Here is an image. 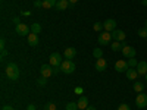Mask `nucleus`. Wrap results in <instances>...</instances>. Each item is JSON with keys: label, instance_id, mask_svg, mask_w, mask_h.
<instances>
[{"label": "nucleus", "instance_id": "1", "mask_svg": "<svg viewBox=\"0 0 147 110\" xmlns=\"http://www.w3.org/2000/svg\"><path fill=\"white\" fill-rule=\"evenodd\" d=\"M6 75H7L9 79L16 81V79L19 78V68H18L15 63H9V65L6 66Z\"/></svg>", "mask_w": 147, "mask_h": 110}, {"label": "nucleus", "instance_id": "2", "mask_svg": "<svg viewBox=\"0 0 147 110\" xmlns=\"http://www.w3.org/2000/svg\"><path fill=\"white\" fill-rule=\"evenodd\" d=\"M74 70H75V63L72 62V60H63L62 65H60V72L66 73V75H69V73H72Z\"/></svg>", "mask_w": 147, "mask_h": 110}, {"label": "nucleus", "instance_id": "3", "mask_svg": "<svg viewBox=\"0 0 147 110\" xmlns=\"http://www.w3.org/2000/svg\"><path fill=\"white\" fill-rule=\"evenodd\" d=\"M97 41H99V44H102V46H107V44H110V41H112V32H107V31L100 32V35H99V38H97Z\"/></svg>", "mask_w": 147, "mask_h": 110}, {"label": "nucleus", "instance_id": "4", "mask_svg": "<svg viewBox=\"0 0 147 110\" xmlns=\"http://www.w3.org/2000/svg\"><path fill=\"white\" fill-rule=\"evenodd\" d=\"M40 73H41V76H44V78H50L52 75H55V73H53V66L50 63H49V65H43L40 68Z\"/></svg>", "mask_w": 147, "mask_h": 110}, {"label": "nucleus", "instance_id": "5", "mask_svg": "<svg viewBox=\"0 0 147 110\" xmlns=\"http://www.w3.org/2000/svg\"><path fill=\"white\" fill-rule=\"evenodd\" d=\"M16 34L21 37H28L31 34V28H28L25 23H19V25H16Z\"/></svg>", "mask_w": 147, "mask_h": 110}, {"label": "nucleus", "instance_id": "6", "mask_svg": "<svg viewBox=\"0 0 147 110\" xmlns=\"http://www.w3.org/2000/svg\"><path fill=\"white\" fill-rule=\"evenodd\" d=\"M136 104H137L138 109L147 107V94H144V93H138L137 99H136Z\"/></svg>", "mask_w": 147, "mask_h": 110}, {"label": "nucleus", "instance_id": "7", "mask_svg": "<svg viewBox=\"0 0 147 110\" xmlns=\"http://www.w3.org/2000/svg\"><path fill=\"white\" fill-rule=\"evenodd\" d=\"M62 62H63V60H62V56H60L59 53H52L50 54V60H49V63H50L52 66H60V65H62Z\"/></svg>", "mask_w": 147, "mask_h": 110}, {"label": "nucleus", "instance_id": "8", "mask_svg": "<svg viewBox=\"0 0 147 110\" xmlns=\"http://www.w3.org/2000/svg\"><path fill=\"white\" fill-rule=\"evenodd\" d=\"M103 27H105V31L112 32V31L116 30V21L112 19V18H109V19H106V21L103 22Z\"/></svg>", "mask_w": 147, "mask_h": 110}, {"label": "nucleus", "instance_id": "9", "mask_svg": "<svg viewBox=\"0 0 147 110\" xmlns=\"http://www.w3.org/2000/svg\"><path fill=\"white\" fill-rule=\"evenodd\" d=\"M122 53H124V56H127V59H131V57H136L137 52H136V48L131 47V46H124V48H122Z\"/></svg>", "mask_w": 147, "mask_h": 110}, {"label": "nucleus", "instance_id": "10", "mask_svg": "<svg viewBox=\"0 0 147 110\" xmlns=\"http://www.w3.org/2000/svg\"><path fill=\"white\" fill-rule=\"evenodd\" d=\"M112 38L115 41H124L127 38V34L122 30H115V31H112Z\"/></svg>", "mask_w": 147, "mask_h": 110}, {"label": "nucleus", "instance_id": "11", "mask_svg": "<svg viewBox=\"0 0 147 110\" xmlns=\"http://www.w3.org/2000/svg\"><path fill=\"white\" fill-rule=\"evenodd\" d=\"M115 69H116V72H127V69H128V63H127V60H118V62L115 63Z\"/></svg>", "mask_w": 147, "mask_h": 110}, {"label": "nucleus", "instance_id": "12", "mask_svg": "<svg viewBox=\"0 0 147 110\" xmlns=\"http://www.w3.org/2000/svg\"><path fill=\"white\" fill-rule=\"evenodd\" d=\"M125 73H127V78H128V79H131V81H136V79L140 76L136 68H128Z\"/></svg>", "mask_w": 147, "mask_h": 110}, {"label": "nucleus", "instance_id": "13", "mask_svg": "<svg viewBox=\"0 0 147 110\" xmlns=\"http://www.w3.org/2000/svg\"><path fill=\"white\" fill-rule=\"evenodd\" d=\"M106 66H107V62H106L103 57L97 59V62H96V69H97V70H99V72H103V70H106Z\"/></svg>", "mask_w": 147, "mask_h": 110}, {"label": "nucleus", "instance_id": "14", "mask_svg": "<svg viewBox=\"0 0 147 110\" xmlns=\"http://www.w3.org/2000/svg\"><path fill=\"white\" fill-rule=\"evenodd\" d=\"M63 56H65V59H68V60H72L74 57L77 56V50L74 47H68L66 50H65V53H63Z\"/></svg>", "mask_w": 147, "mask_h": 110}, {"label": "nucleus", "instance_id": "15", "mask_svg": "<svg viewBox=\"0 0 147 110\" xmlns=\"http://www.w3.org/2000/svg\"><path fill=\"white\" fill-rule=\"evenodd\" d=\"M137 72H138V75H144L146 76V73H147V62H138L137 65Z\"/></svg>", "mask_w": 147, "mask_h": 110}, {"label": "nucleus", "instance_id": "16", "mask_svg": "<svg viewBox=\"0 0 147 110\" xmlns=\"http://www.w3.org/2000/svg\"><path fill=\"white\" fill-rule=\"evenodd\" d=\"M124 46H125L124 41H113V43H110V48H112L113 52H119V50H122V48H124Z\"/></svg>", "mask_w": 147, "mask_h": 110}, {"label": "nucleus", "instance_id": "17", "mask_svg": "<svg viewBox=\"0 0 147 110\" xmlns=\"http://www.w3.org/2000/svg\"><path fill=\"white\" fill-rule=\"evenodd\" d=\"M27 38H28V44H30V46H32V47L38 44V35L34 34V32H31V34L27 37Z\"/></svg>", "mask_w": 147, "mask_h": 110}, {"label": "nucleus", "instance_id": "18", "mask_svg": "<svg viewBox=\"0 0 147 110\" xmlns=\"http://www.w3.org/2000/svg\"><path fill=\"white\" fill-rule=\"evenodd\" d=\"M77 104H78V109L85 110L88 107V99H87V97H80V100L77 101Z\"/></svg>", "mask_w": 147, "mask_h": 110}, {"label": "nucleus", "instance_id": "19", "mask_svg": "<svg viewBox=\"0 0 147 110\" xmlns=\"http://www.w3.org/2000/svg\"><path fill=\"white\" fill-rule=\"evenodd\" d=\"M57 0H43V9H53L56 7Z\"/></svg>", "mask_w": 147, "mask_h": 110}, {"label": "nucleus", "instance_id": "20", "mask_svg": "<svg viewBox=\"0 0 147 110\" xmlns=\"http://www.w3.org/2000/svg\"><path fill=\"white\" fill-rule=\"evenodd\" d=\"M68 5H69L68 0H57L56 9H57V10H65V9H68Z\"/></svg>", "mask_w": 147, "mask_h": 110}, {"label": "nucleus", "instance_id": "21", "mask_svg": "<svg viewBox=\"0 0 147 110\" xmlns=\"http://www.w3.org/2000/svg\"><path fill=\"white\" fill-rule=\"evenodd\" d=\"M134 91H137V93H143V91H144V85H143L140 81H136V82H134Z\"/></svg>", "mask_w": 147, "mask_h": 110}, {"label": "nucleus", "instance_id": "22", "mask_svg": "<svg viewBox=\"0 0 147 110\" xmlns=\"http://www.w3.org/2000/svg\"><path fill=\"white\" fill-rule=\"evenodd\" d=\"M31 32L38 35L41 32V25H40V23H32V25H31Z\"/></svg>", "mask_w": 147, "mask_h": 110}, {"label": "nucleus", "instance_id": "23", "mask_svg": "<svg viewBox=\"0 0 147 110\" xmlns=\"http://www.w3.org/2000/svg\"><path fill=\"white\" fill-rule=\"evenodd\" d=\"M127 63H128V68H137V65H138V62H137V59H136V57L128 59V60H127Z\"/></svg>", "mask_w": 147, "mask_h": 110}, {"label": "nucleus", "instance_id": "24", "mask_svg": "<svg viewBox=\"0 0 147 110\" xmlns=\"http://www.w3.org/2000/svg\"><path fill=\"white\" fill-rule=\"evenodd\" d=\"M65 109L66 110H78V104H77V101H69Z\"/></svg>", "mask_w": 147, "mask_h": 110}, {"label": "nucleus", "instance_id": "25", "mask_svg": "<svg viewBox=\"0 0 147 110\" xmlns=\"http://www.w3.org/2000/svg\"><path fill=\"white\" fill-rule=\"evenodd\" d=\"M93 56H94L96 59H100V57L103 56V50H102V48H99V47L94 48V50H93Z\"/></svg>", "mask_w": 147, "mask_h": 110}, {"label": "nucleus", "instance_id": "26", "mask_svg": "<svg viewBox=\"0 0 147 110\" xmlns=\"http://www.w3.org/2000/svg\"><path fill=\"white\" fill-rule=\"evenodd\" d=\"M93 28H94V31H97V32L103 31V30H105V27H103V22H96Z\"/></svg>", "mask_w": 147, "mask_h": 110}, {"label": "nucleus", "instance_id": "27", "mask_svg": "<svg viewBox=\"0 0 147 110\" xmlns=\"http://www.w3.org/2000/svg\"><path fill=\"white\" fill-rule=\"evenodd\" d=\"M138 37H141V38H147V28H141L138 30Z\"/></svg>", "mask_w": 147, "mask_h": 110}, {"label": "nucleus", "instance_id": "28", "mask_svg": "<svg viewBox=\"0 0 147 110\" xmlns=\"http://www.w3.org/2000/svg\"><path fill=\"white\" fill-rule=\"evenodd\" d=\"M37 84L40 85V87H44V85L47 84V78H44V76H41V78H38L37 79Z\"/></svg>", "mask_w": 147, "mask_h": 110}, {"label": "nucleus", "instance_id": "29", "mask_svg": "<svg viewBox=\"0 0 147 110\" xmlns=\"http://www.w3.org/2000/svg\"><path fill=\"white\" fill-rule=\"evenodd\" d=\"M44 110H56V103H47L44 106Z\"/></svg>", "mask_w": 147, "mask_h": 110}, {"label": "nucleus", "instance_id": "30", "mask_svg": "<svg viewBox=\"0 0 147 110\" xmlns=\"http://www.w3.org/2000/svg\"><path fill=\"white\" fill-rule=\"evenodd\" d=\"M116 110H129V106L127 103H122V104H119V107Z\"/></svg>", "mask_w": 147, "mask_h": 110}, {"label": "nucleus", "instance_id": "31", "mask_svg": "<svg viewBox=\"0 0 147 110\" xmlns=\"http://www.w3.org/2000/svg\"><path fill=\"white\" fill-rule=\"evenodd\" d=\"M34 6H35V7H43V2H40V0H35Z\"/></svg>", "mask_w": 147, "mask_h": 110}, {"label": "nucleus", "instance_id": "32", "mask_svg": "<svg viewBox=\"0 0 147 110\" xmlns=\"http://www.w3.org/2000/svg\"><path fill=\"white\" fill-rule=\"evenodd\" d=\"M5 47H6V41H5V38H2V40H0V48L5 50Z\"/></svg>", "mask_w": 147, "mask_h": 110}, {"label": "nucleus", "instance_id": "33", "mask_svg": "<svg viewBox=\"0 0 147 110\" xmlns=\"http://www.w3.org/2000/svg\"><path fill=\"white\" fill-rule=\"evenodd\" d=\"M82 91H84V90H82L81 87H77L75 90H74V93H75V94H78V95H80V94H82Z\"/></svg>", "mask_w": 147, "mask_h": 110}, {"label": "nucleus", "instance_id": "34", "mask_svg": "<svg viewBox=\"0 0 147 110\" xmlns=\"http://www.w3.org/2000/svg\"><path fill=\"white\" fill-rule=\"evenodd\" d=\"M6 56H7V52H6V48H5V50H2V56H0V59L5 60V59H6Z\"/></svg>", "mask_w": 147, "mask_h": 110}, {"label": "nucleus", "instance_id": "35", "mask_svg": "<svg viewBox=\"0 0 147 110\" xmlns=\"http://www.w3.org/2000/svg\"><path fill=\"white\" fill-rule=\"evenodd\" d=\"M21 13H22L24 16H30V15H31V12H30V10H22Z\"/></svg>", "mask_w": 147, "mask_h": 110}, {"label": "nucleus", "instance_id": "36", "mask_svg": "<svg viewBox=\"0 0 147 110\" xmlns=\"http://www.w3.org/2000/svg\"><path fill=\"white\" fill-rule=\"evenodd\" d=\"M2 110H15V109L12 107V106H3V107H2Z\"/></svg>", "mask_w": 147, "mask_h": 110}, {"label": "nucleus", "instance_id": "37", "mask_svg": "<svg viewBox=\"0 0 147 110\" xmlns=\"http://www.w3.org/2000/svg\"><path fill=\"white\" fill-rule=\"evenodd\" d=\"M12 21H13V23H15V25H19V23H21L19 18H13V19H12Z\"/></svg>", "mask_w": 147, "mask_h": 110}, {"label": "nucleus", "instance_id": "38", "mask_svg": "<svg viewBox=\"0 0 147 110\" xmlns=\"http://www.w3.org/2000/svg\"><path fill=\"white\" fill-rule=\"evenodd\" d=\"M27 110H35V106H34V104H30V106L27 107Z\"/></svg>", "mask_w": 147, "mask_h": 110}, {"label": "nucleus", "instance_id": "39", "mask_svg": "<svg viewBox=\"0 0 147 110\" xmlns=\"http://www.w3.org/2000/svg\"><path fill=\"white\" fill-rule=\"evenodd\" d=\"M85 110H96V107H94V106H88V107L85 109Z\"/></svg>", "mask_w": 147, "mask_h": 110}, {"label": "nucleus", "instance_id": "40", "mask_svg": "<svg viewBox=\"0 0 147 110\" xmlns=\"http://www.w3.org/2000/svg\"><path fill=\"white\" fill-rule=\"evenodd\" d=\"M68 2H69V5H74V3H77L78 0H68Z\"/></svg>", "mask_w": 147, "mask_h": 110}, {"label": "nucleus", "instance_id": "41", "mask_svg": "<svg viewBox=\"0 0 147 110\" xmlns=\"http://www.w3.org/2000/svg\"><path fill=\"white\" fill-rule=\"evenodd\" d=\"M141 5L143 6H147V0H141Z\"/></svg>", "mask_w": 147, "mask_h": 110}, {"label": "nucleus", "instance_id": "42", "mask_svg": "<svg viewBox=\"0 0 147 110\" xmlns=\"http://www.w3.org/2000/svg\"><path fill=\"white\" fill-rule=\"evenodd\" d=\"M144 27H146V28H147V21H146V25H144Z\"/></svg>", "mask_w": 147, "mask_h": 110}, {"label": "nucleus", "instance_id": "43", "mask_svg": "<svg viewBox=\"0 0 147 110\" xmlns=\"http://www.w3.org/2000/svg\"><path fill=\"white\" fill-rule=\"evenodd\" d=\"M146 81H147V73H146Z\"/></svg>", "mask_w": 147, "mask_h": 110}, {"label": "nucleus", "instance_id": "44", "mask_svg": "<svg viewBox=\"0 0 147 110\" xmlns=\"http://www.w3.org/2000/svg\"><path fill=\"white\" fill-rule=\"evenodd\" d=\"M78 110H82V109H78Z\"/></svg>", "mask_w": 147, "mask_h": 110}]
</instances>
